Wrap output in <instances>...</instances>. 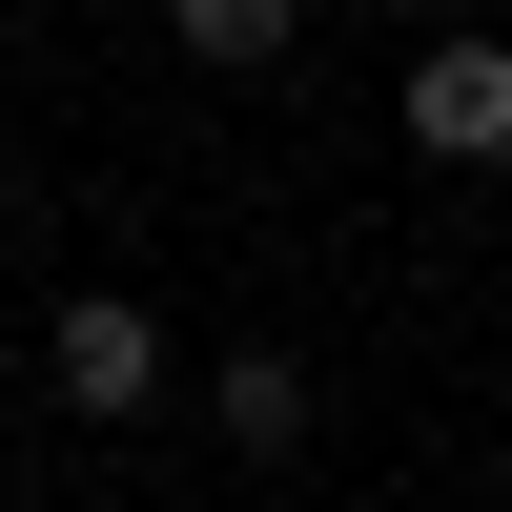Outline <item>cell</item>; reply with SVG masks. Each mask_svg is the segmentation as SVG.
<instances>
[{
  "label": "cell",
  "mask_w": 512,
  "mask_h": 512,
  "mask_svg": "<svg viewBox=\"0 0 512 512\" xmlns=\"http://www.w3.org/2000/svg\"><path fill=\"white\" fill-rule=\"evenodd\" d=\"M41 369H62V410H103V431H123V410H164V328L123 308V287H82V308L41 328Z\"/></svg>",
  "instance_id": "obj_1"
},
{
  "label": "cell",
  "mask_w": 512,
  "mask_h": 512,
  "mask_svg": "<svg viewBox=\"0 0 512 512\" xmlns=\"http://www.w3.org/2000/svg\"><path fill=\"white\" fill-rule=\"evenodd\" d=\"M410 144L431 164H512V41H410Z\"/></svg>",
  "instance_id": "obj_2"
},
{
  "label": "cell",
  "mask_w": 512,
  "mask_h": 512,
  "mask_svg": "<svg viewBox=\"0 0 512 512\" xmlns=\"http://www.w3.org/2000/svg\"><path fill=\"white\" fill-rule=\"evenodd\" d=\"M205 410H226L246 472H287V451H308V369H287V349H226V390H205Z\"/></svg>",
  "instance_id": "obj_3"
},
{
  "label": "cell",
  "mask_w": 512,
  "mask_h": 512,
  "mask_svg": "<svg viewBox=\"0 0 512 512\" xmlns=\"http://www.w3.org/2000/svg\"><path fill=\"white\" fill-rule=\"evenodd\" d=\"M164 41L185 62H287V0H164Z\"/></svg>",
  "instance_id": "obj_4"
}]
</instances>
